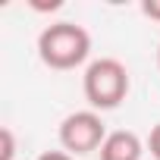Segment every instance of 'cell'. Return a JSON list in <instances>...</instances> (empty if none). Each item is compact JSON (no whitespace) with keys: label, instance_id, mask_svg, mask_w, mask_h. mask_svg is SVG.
<instances>
[{"label":"cell","instance_id":"6da1fadb","mask_svg":"<svg viewBox=\"0 0 160 160\" xmlns=\"http://www.w3.org/2000/svg\"><path fill=\"white\" fill-rule=\"evenodd\" d=\"M91 53V35L75 22H53L38 35V57L50 69H75Z\"/></svg>","mask_w":160,"mask_h":160},{"label":"cell","instance_id":"7a4b0ae2","mask_svg":"<svg viewBox=\"0 0 160 160\" xmlns=\"http://www.w3.org/2000/svg\"><path fill=\"white\" fill-rule=\"evenodd\" d=\"M82 91L91 110H113L126 101L129 94V69L116 57H101L88 63L82 75Z\"/></svg>","mask_w":160,"mask_h":160},{"label":"cell","instance_id":"3957f363","mask_svg":"<svg viewBox=\"0 0 160 160\" xmlns=\"http://www.w3.org/2000/svg\"><path fill=\"white\" fill-rule=\"evenodd\" d=\"M107 126L101 119L98 110H75L69 113L63 122H60V144L66 154H91V151H101L104 138H107Z\"/></svg>","mask_w":160,"mask_h":160},{"label":"cell","instance_id":"277c9868","mask_svg":"<svg viewBox=\"0 0 160 160\" xmlns=\"http://www.w3.org/2000/svg\"><path fill=\"white\" fill-rule=\"evenodd\" d=\"M101 160H141L144 154V144L135 132L129 129H119V132H110L101 144Z\"/></svg>","mask_w":160,"mask_h":160},{"label":"cell","instance_id":"5b68a950","mask_svg":"<svg viewBox=\"0 0 160 160\" xmlns=\"http://www.w3.org/2000/svg\"><path fill=\"white\" fill-rule=\"evenodd\" d=\"M16 157V138H13V129L3 126L0 129V160H13Z\"/></svg>","mask_w":160,"mask_h":160},{"label":"cell","instance_id":"8992f818","mask_svg":"<svg viewBox=\"0 0 160 160\" xmlns=\"http://www.w3.org/2000/svg\"><path fill=\"white\" fill-rule=\"evenodd\" d=\"M148 148H151V154H154V160H160V122L151 129V135H148Z\"/></svg>","mask_w":160,"mask_h":160},{"label":"cell","instance_id":"52a82bcc","mask_svg":"<svg viewBox=\"0 0 160 160\" xmlns=\"http://www.w3.org/2000/svg\"><path fill=\"white\" fill-rule=\"evenodd\" d=\"M141 13H144L148 19L160 22V0H144V3H141Z\"/></svg>","mask_w":160,"mask_h":160},{"label":"cell","instance_id":"ba28073f","mask_svg":"<svg viewBox=\"0 0 160 160\" xmlns=\"http://www.w3.org/2000/svg\"><path fill=\"white\" fill-rule=\"evenodd\" d=\"M38 160H72V154H66V151H44Z\"/></svg>","mask_w":160,"mask_h":160},{"label":"cell","instance_id":"9c48e42d","mask_svg":"<svg viewBox=\"0 0 160 160\" xmlns=\"http://www.w3.org/2000/svg\"><path fill=\"white\" fill-rule=\"evenodd\" d=\"M157 66H160V47H157Z\"/></svg>","mask_w":160,"mask_h":160}]
</instances>
